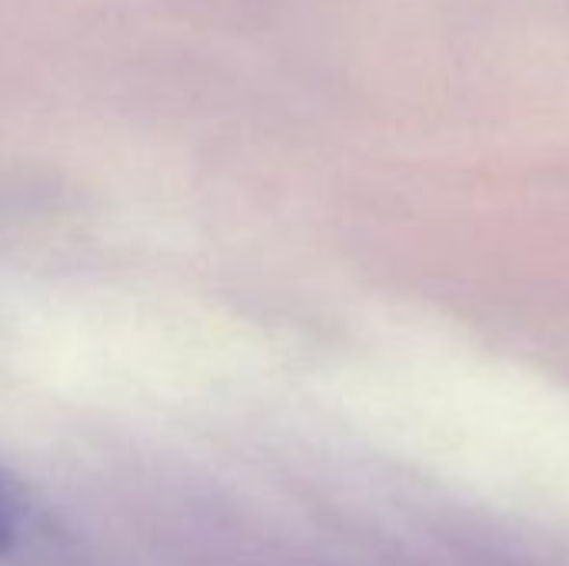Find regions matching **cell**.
I'll return each mask as SVG.
<instances>
[{
	"label": "cell",
	"mask_w": 569,
	"mask_h": 566,
	"mask_svg": "<svg viewBox=\"0 0 569 566\" xmlns=\"http://www.w3.org/2000/svg\"><path fill=\"white\" fill-rule=\"evenodd\" d=\"M43 517L23 480L0 464V566L27 564L37 554Z\"/></svg>",
	"instance_id": "cell-1"
}]
</instances>
